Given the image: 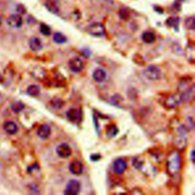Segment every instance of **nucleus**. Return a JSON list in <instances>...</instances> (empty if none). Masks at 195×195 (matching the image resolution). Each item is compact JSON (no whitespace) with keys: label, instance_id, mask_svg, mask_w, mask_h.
I'll list each match as a JSON object with an SVG mask.
<instances>
[{"label":"nucleus","instance_id":"f8f14e48","mask_svg":"<svg viewBox=\"0 0 195 195\" xmlns=\"http://www.w3.org/2000/svg\"><path fill=\"white\" fill-rule=\"evenodd\" d=\"M3 129L8 134L13 135L18 132V128L17 124L13 121H7L3 125Z\"/></svg>","mask_w":195,"mask_h":195},{"label":"nucleus","instance_id":"aec40b11","mask_svg":"<svg viewBox=\"0 0 195 195\" xmlns=\"http://www.w3.org/2000/svg\"><path fill=\"white\" fill-rule=\"evenodd\" d=\"M24 108V105L22 101H15L12 105V109L15 113H19Z\"/></svg>","mask_w":195,"mask_h":195},{"label":"nucleus","instance_id":"b1692460","mask_svg":"<svg viewBox=\"0 0 195 195\" xmlns=\"http://www.w3.org/2000/svg\"><path fill=\"white\" fill-rule=\"evenodd\" d=\"M51 105L54 108H62L64 104H63L62 100L59 99V98H54V99L52 100Z\"/></svg>","mask_w":195,"mask_h":195},{"label":"nucleus","instance_id":"0eeeda50","mask_svg":"<svg viewBox=\"0 0 195 195\" xmlns=\"http://www.w3.org/2000/svg\"><path fill=\"white\" fill-rule=\"evenodd\" d=\"M69 67L71 69L72 72L74 73H80L82 69H83L84 64L82 59L78 57L73 58L70 59L69 62Z\"/></svg>","mask_w":195,"mask_h":195},{"label":"nucleus","instance_id":"a211bd4d","mask_svg":"<svg viewBox=\"0 0 195 195\" xmlns=\"http://www.w3.org/2000/svg\"><path fill=\"white\" fill-rule=\"evenodd\" d=\"M53 39H54V41L55 42L56 44H62L66 43V40H67L66 36L59 32L55 33L54 35V38H53Z\"/></svg>","mask_w":195,"mask_h":195},{"label":"nucleus","instance_id":"bb28decb","mask_svg":"<svg viewBox=\"0 0 195 195\" xmlns=\"http://www.w3.org/2000/svg\"><path fill=\"white\" fill-rule=\"evenodd\" d=\"M46 2H48V3H55V4L59 5V0H47Z\"/></svg>","mask_w":195,"mask_h":195},{"label":"nucleus","instance_id":"20e7f679","mask_svg":"<svg viewBox=\"0 0 195 195\" xmlns=\"http://www.w3.org/2000/svg\"><path fill=\"white\" fill-rule=\"evenodd\" d=\"M81 190V184L78 180L75 179H72L68 182L67 185H66V191H65V194H69V195H75L78 194L80 192Z\"/></svg>","mask_w":195,"mask_h":195},{"label":"nucleus","instance_id":"4468645a","mask_svg":"<svg viewBox=\"0 0 195 195\" xmlns=\"http://www.w3.org/2000/svg\"><path fill=\"white\" fill-rule=\"evenodd\" d=\"M66 117L72 122L78 121L80 117V111L78 109H75V108H70L66 112Z\"/></svg>","mask_w":195,"mask_h":195},{"label":"nucleus","instance_id":"f03ea898","mask_svg":"<svg viewBox=\"0 0 195 195\" xmlns=\"http://www.w3.org/2000/svg\"><path fill=\"white\" fill-rule=\"evenodd\" d=\"M143 75L150 81L158 80L161 76V71L157 66L151 65L143 70Z\"/></svg>","mask_w":195,"mask_h":195},{"label":"nucleus","instance_id":"f3484780","mask_svg":"<svg viewBox=\"0 0 195 195\" xmlns=\"http://www.w3.org/2000/svg\"><path fill=\"white\" fill-rule=\"evenodd\" d=\"M40 89L39 86L36 85H31L28 87L27 89V93L29 95L33 96V97H37L40 95Z\"/></svg>","mask_w":195,"mask_h":195},{"label":"nucleus","instance_id":"1a4fd4ad","mask_svg":"<svg viewBox=\"0 0 195 195\" xmlns=\"http://www.w3.org/2000/svg\"><path fill=\"white\" fill-rule=\"evenodd\" d=\"M69 171L75 175H80L83 172V165L78 160L73 161L69 165Z\"/></svg>","mask_w":195,"mask_h":195},{"label":"nucleus","instance_id":"5701e85b","mask_svg":"<svg viewBox=\"0 0 195 195\" xmlns=\"http://www.w3.org/2000/svg\"><path fill=\"white\" fill-rule=\"evenodd\" d=\"M40 31L42 34L45 35V36H48L50 34V28L49 26H47L45 24H41L40 27Z\"/></svg>","mask_w":195,"mask_h":195},{"label":"nucleus","instance_id":"dca6fc26","mask_svg":"<svg viewBox=\"0 0 195 195\" xmlns=\"http://www.w3.org/2000/svg\"><path fill=\"white\" fill-rule=\"evenodd\" d=\"M181 98L176 97V96H171V97L168 98L165 101V104L168 108H175V106L178 105V104L180 101Z\"/></svg>","mask_w":195,"mask_h":195},{"label":"nucleus","instance_id":"f257e3e1","mask_svg":"<svg viewBox=\"0 0 195 195\" xmlns=\"http://www.w3.org/2000/svg\"><path fill=\"white\" fill-rule=\"evenodd\" d=\"M167 168L171 175H175L181 168V156L177 151H173L167 159Z\"/></svg>","mask_w":195,"mask_h":195},{"label":"nucleus","instance_id":"c85d7f7f","mask_svg":"<svg viewBox=\"0 0 195 195\" xmlns=\"http://www.w3.org/2000/svg\"><path fill=\"white\" fill-rule=\"evenodd\" d=\"M2 23H3V17H2L1 15H0V26H1Z\"/></svg>","mask_w":195,"mask_h":195},{"label":"nucleus","instance_id":"4be33fe9","mask_svg":"<svg viewBox=\"0 0 195 195\" xmlns=\"http://www.w3.org/2000/svg\"><path fill=\"white\" fill-rule=\"evenodd\" d=\"M184 24H185V27L187 28V29L194 31V18L193 16L187 18L185 20Z\"/></svg>","mask_w":195,"mask_h":195},{"label":"nucleus","instance_id":"423d86ee","mask_svg":"<svg viewBox=\"0 0 195 195\" xmlns=\"http://www.w3.org/2000/svg\"><path fill=\"white\" fill-rule=\"evenodd\" d=\"M57 153L59 157L66 159L69 157L72 154V149L67 143H61L59 144L57 148Z\"/></svg>","mask_w":195,"mask_h":195},{"label":"nucleus","instance_id":"2eb2a0df","mask_svg":"<svg viewBox=\"0 0 195 195\" xmlns=\"http://www.w3.org/2000/svg\"><path fill=\"white\" fill-rule=\"evenodd\" d=\"M142 39L145 43L146 44H152L156 40V36L154 33L151 31H146L142 34Z\"/></svg>","mask_w":195,"mask_h":195},{"label":"nucleus","instance_id":"9b49d317","mask_svg":"<svg viewBox=\"0 0 195 195\" xmlns=\"http://www.w3.org/2000/svg\"><path fill=\"white\" fill-rule=\"evenodd\" d=\"M29 47L31 49V50L34 52H38L41 50L43 45H42V42L40 40V38H37V37H34V38H31V40H30Z\"/></svg>","mask_w":195,"mask_h":195},{"label":"nucleus","instance_id":"393cba45","mask_svg":"<svg viewBox=\"0 0 195 195\" xmlns=\"http://www.w3.org/2000/svg\"><path fill=\"white\" fill-rule=\"evenodd\" d=\"M178 19H176L175 18H169L168 21H167V24L171 27H174V26L178 25Z\"/></svg>","mask_w":195,"mask_h":195},{"label":"nucleus","instance_id":"cd10ccee","mask_svg":"<svg viewBox=\"0 0 195 195\" xmlns=\"http://www.w3.org/2000/svg\"><path fill=\"white\" fill-rule=\"evenodd\" d=\"M194 150H192V152H191V160H192V162H194Z\"/></svg>","mask_w":195,"mask_h":195},{"label":"nucleus","instance_id":"ddd939ff","mask_svg":"<svg viewBox=\"0 0 195 195\" xmlns=\"http://www.w3.org/2000/svg\"><path fill=\"white\" fill-rule=\"evenodd\" d=\"M92 77L93 80L95 81V82H102L105 80V79H106L107 73L104 69L98 68V69H96L94 72H93Z\"/></svg>","mask_w":195,"mask_h":195},{"label":"nucleus","instance_id":"6e6552de","mask_svg":"<svg viewBox=\"0 0 195 195\" xmlns=\"http://www.w3.org/2000/svg\"><path fill=\"white\" fill-rule=\"evenodd\" d=\"M127 168V164L125 162V160L123 159H117L113 163V169L115 173L121 175V174L124 173V171Z\"/></svg>","mask_w":195,"mask_h":195},{"label":"nucleus","instance_id":"7ed1b4c3","mask_svg":"<svg viewBox=\"0 0 195 195\" xmlns=\"http://www.w3.org/2000/svg\"><path fill=\"white\" fill-rule=\"evenodd\" d=\"M87 31L92 36L102 37L105 34V26L100 22H94L88 27Z\"/></svg>","mask_w":195,"mask_h":195},{"label":"nucleus","instance_id":"a878e982","mask_svg":"<svg viewBox=\"0 0 195 195\" xmlns=\"http://www.w3.org/2000/svg\"><path fill=\"white\" fill-rule=\"evenodd\" d=\"M98 158H100V156L99 155H93L91 156V159L92 160H94V161H97L98 160Z\"/></svg>","mask_w":195,"mask_h":195},{"label":"nucleus","instance_id":"412c9836","mask_svg":"<svg viewBox=\"0 0 195 195\" xmlns=\"http://www.w3.org/2000/svg\"><path fill=\"white\" fill-rule=\"evenodd\" d=\"M117 133H118V129H117V126L112 124L108 128L106 133L108 137H114L117 134Z\"/></svg>","mask_w":195,"mask_h":195},{"label":"nucleus","instance_id":"7c9ffc66","mask_svg":"<svg viewBox=\"0 0 195 195\" xmlns=\"http://www.w3.org/2000/svg\"><path fill=\"white\" fill-rule=\"evenodd\" d=\"M0 97H1V95H0Z\"/></svg>","mask_w":195,"mask_h":195},{"label":"nucleus","instance_id":"6ab92c4d","mask_svg":"<svg viewBox=\"0 0 195 195\" xmlns=\"http://www.w3.org/2000/svg\"><path fill=\"white\" fill-rule=\"evenodd\" d=\"M45 7H46L49 12H50L53 14H58L59 12V5L55 4V3H51L46 2V3H45Z\"/></svg>","mask_w":195,"mask_h":195},{"label":"nucleus","instance_id":"9d476101","mask_svg":"<svg viewBox=\"0 0 195 195\" xmlns=\"http://www.w3.org/2000/svg\"><path fill=\"white\" fill-rule=\"evenodd\" d=\"M51 133V129L47 124H42L38 127L37 134L41 139H47Z\"/></svg>","mask_w":195,"mask_h":195},{"label":"nucleus","instance_id":"c756f323","mask_svg":"<svg viewBox=\"0 0 195 195\" xmlns=\"http://www.w3.org/2000/svg\"><path fill=\"white\" fill-rule=\"evenodd\" d=\"M3 77L2 76V75H1V74H0V82H3Z\"/></svg>","mask_w":195,"mask_h":195},{"label":"nucleus","instance_id":"39448f33","mask_svg":"<svg viewBox=\"0 0 195 195\" xmlns=\"http://www.w3.org/2000/svg\"><path fill=\"white\" fill-rule=\"evenodd\" d=\"M22 23H23V20H22V16L17 14L12 15L7 19V24L12 28H19L22 27Z\"/></svg>","mask_w":195,"mask_h":195}]
</instances>
